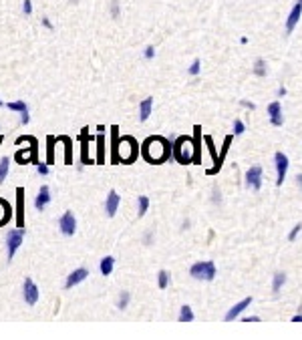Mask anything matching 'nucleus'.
<instances>
[{
	"mask_svg": "<svg viewBox=\"0 0 302 340\" xmlns=\"http://www.w3.org/2000/svg\"><path fill=\"white\" fill-rule=\"evenodd\" d=\"M172 149H173V145L167 139H163V137H149L143 143V157L149 163H163L167 157L172 155Z\"/></svg>",
	"mask_w": 302,
	"mask_h": 340,
	"instance_id": "f257e3e1",
	"label": "nucleus"
},
{
	"mask_svg": "<svg viewBox=\"0 0 302 340\" xmlns=\"http://www.w3.org/2000/svg\"><path fill=\"white\" fill-rule=\"evenodd\" d=\"M217 274L216 270V264L214 262H195L192 268H190V276L195 278V280H206V282H212Z\"/></svg>",
	"mask_w": 302,
	"mask_h": 340,
	"instance_id": "f03ea898",
	"label": "nucleus"
},
{
	"mask_svg": "<svg viewBox=\"0 0 302 340\" xmlns=\"http://www.w3.org/2000/svg\"><path fill=\"white\" fill-rule=\"evenodd\" d=\"M192 151H194V143H192V139H188V137H179V139L173 143V157H175L179 163H192V161H194Z\"/></svg>",
	"mask_w": 302,
	"mask_h": 340,
	"instance_id": "7ed1b4c3",
	"label": "nucleus"
},
{
	"mask_svg": "<svg viewBox=\"0 0 302 340\" xmlns=\"http://www.w3.org/2000/svg\"><path fill=\"white\" fill-rule=\"evenodd\" d=\"M24 240V228H16V230H10L8 235H6V250H8V262L14 258L16 250L21 248Z\"/></svg>",
	"mask_w": 302,
	"mask_h": 340,
	"instance_id": "20e7f679",
	"label": "nucleus"
},
{
	"mask_svg": "<svg viewBox=\"0 0 302 340\" xmlns=\"http://www.w3.org/2000/svg\"><path fill=\"white\" fill-rule=\"evenodd\" d=\"M246 188L258 191L262 188V167L260 165H252L246 171Z\"/></svg>",
	"mask_w": 302,
	"mask_h": 340,
	"instance_id": "39448f33",
	"label": "nucleus"
},
{
	"mask_svg": "<svg viewBox=\"0 0 302 340\" xmlns=\"http://www.w3.org/2000/svg\"><path fill=\"white\" fill-rule=\"evenodd\" d=\"M274 161H276V185H282V181L286 179V173H288V157L282 151H278L274 155Z\"/></svg>",
	"mask_w": 302,
	"mask_h": 340,
	"instance_id": "423d86ee",
	"label": "nucleus"
},
{
	"mask_svg": "<svg viewBox=\"0 0 302 340\" xmlns=\"http://www.w3.org/2000/svg\"><path fill=\"white\" fill-rule=\"evenodd\" d=\"M59 228L63 235H73L77 232V219L73 215V212H65L59 219Z\"/></svg>",
	"mask_w": 302,
	"mask_h": 340,
	"instance_id": "0eeeda50",
	"label": "nucleus"
},
{
	"mask_svg": "<svg viewBox=\"0 0 302 340\" xmlns=\"http://www.w3.org/2000/svg\"><path fill=\"white\" fill-rule=\"evenodd\" d=\"M39 296H41V292H39L37 284L32 282L30 278H26V280H24V286H22V298H24V302L32 306V304L39 302Z\"/></svg>",
	"mask_w": 302,
	"mask_h": 340,
	"instance_id": "6e6552de",
	"label": "nucleus"
},
{
	"mask_svg": "<svg viewBox=\"0 0 302 340\" xmlns=\"http://www.w3.org/2000/svg\"><path fill=\"white\" fill-rule=\"evenodd\" d=\"M300 16H302V0H296L290 14H288V19H286V35H290V32L296 28Z\"/></svg>",
	"mask_w": 302,
	"mask_h": 340,
	"instance_id": "1a4fd4ad",
	"label": "nucleus"
},
{
	"mask_svg": "<svg viewBox=\"0 0 302 340\" xmlns=\"http://www.w3.org/2000/svg\"><path fill=\"white\" fill-rule=\"evenodd\" d=\"M268 117H270V123L274 127H282L284 125V117H282V105L278 103V101H274V103L268 105Z\"/></svg>",
	"mask_w": 302,
	"mask_h": 340,
	"instance_id": "9d476101",
	"label": "nucleus"
},
{
	"mask_svg": "<svg viewBox=\"0 0 302 340\" xmlns=\"http://www.w3.org/2000/svg\"><path fill=\"white\" fill-rule=\"evenodd\" d=\"M89 276V270H85V268H79V270H75V272H71L69 276H66V280H65V288L66 290H71L73 286H77V284H81L83 280H85Z\"/></svg>",
	"mask_w": 302,
	"mask_h": 340,
	"instance_id": "9b49d317",
	"label": "nucleus"
},
{
	"mask_svg": "<svg viewBox=\"0 0 302 340\" xmlns=\"http://www.w3.org/2000/svg\"><path fill=\"white\" fill-rule=\"evenodd\" d=\"M252 304V296H248V298H244L242 302H238L236 306H232V308L228 310V314H226V322H232V320H236L246 308H248V306Z\"/></svg>",
	"mask_w": 302,
	"mask_h": 340,
	"instance_id": "f8f14e48",
	"label": "nucleus"
},
{
	"mask_svg": "<svg viewBox=\"0 0 302 340\" xmlns=\"http://www.w3.org/2000/svg\"><path fill=\"white\" fill-rule=\"evenodd\" d=\"M119 203H121V197L117 191H109L107 199H105V212L109 217H113L117 213V210H119Z\"/></svg>",
	"mask_w": 302,
	"mask_h": 340,
	"instance_id": "ddd939ff",
	"label": "nucleus"
},
{
	"mask_svg": "<svg viewBox=\"0 0 302 340\" xmlns=\"http://www.w3.org/2000/svg\"><path fill=\"white\" fill-rule=\"evenodd\" d=\"M6 107H8L10 111H19V113H21V123H22V125H28L30 115H28V107H26L24 101H12V103H8Z\"/></svg>",
	"mask_w": 302,
	"mask_h": 340,
	"instance_id": "4468645a",
	"label": "nucleus"
},
{
	"mask_svg": "<svg viewBox=\"0 0 302 340\" xmlns=\"http://www.w3.org/2000/svg\"><path fill=\"white\" fill-rule=\"evenodd\" d=\"M230 143H232V135H228L226 137V141H224V147H222V153L217 155V161H216V165L212 167V169H208V175H216L217 171L222 169V161H224V157H226V153H228V147H230Z\"/></svg>",
	"mask_w": 302,
	"mask_h": 340,
	"instance_id": "2eb2a0df",
	"label": "nucleus"
},
{
	"mask_svg": "<svg viewBox=\"0 0 302 340\" xmlns=\"http://www.w3.org/2000/svg\"><path fill=\"white\" fill-rule=\"evenodd\" d=\"M50 201V190L46 188V185H43L41 188V191L37 193V197H35V208L39 210V212H43L44 208H46V203Z\"/></svg>",
	"mask_w": 302,
	"mask_h": 340,
	"instance_id": "dca6fc26",
	"label": "nucleus"
},
{
	"mask_svg": "<svg viewBox=\"0 0 302 340\" xmlns=\"http://www.w3.org/2000/svg\"><path fill=\"white\" fill-rule=\"evenodd\" d=\"M117 129H119V127H111V137H113V155H111V159H113V163L121 161V153H119L121 141H119V131H117Z\"/></svg>",
	"mask_w": 302,
	"mask_h": 340,
	"instance_id": "f3484780",
	"label": "nucleus"
},
{
	"mask_svg": "<svg viewBox=\"0 0 302 340\" xmlns=\"http://www.w3.org/2000/svg\"><path fill=\"white\" fill-rule=\"evenodd\" d=\"M151 111H153V97H147L139 103V119L141 121H147Z\"/></svg>",
	"mask_w": 302,
	"mask_h": 340,
	"instance_id": "a211bd4d",
	"label": "nucleus"
},
{
	"mask_svg": "<svg viewBox=\"0 0 302 340\" xmlns=\"http://www.w3.org/2000/svg\"><path fill=\"white\" fill-rule=\"evenodd\" d=\"M93 137L87 133V129H83V133H81V141H83V155H81V159H83V165H87V163H93L91 159H89V141H91Z\"/></svg>",
	"mask_w": 302,
	"mask_h": 340,
	"instance_id": "6ab92c4d",
	"label": "nucleus"
},
{
	"mask_svg": "<svg viewBox=\"0 0 302 340\" xmlns=\"http://www.w3.org/2000/svg\"><path fill=\"white\" fill-rule=\"evenodd\" d=\"M16 193H19V219H16V222H19V228H24V190L22 188H19L16 190Z\"/></svg>",
	"mask_w": 302,
	"mask_h": 340,
	"instance_id": "aec40b11",
	"label": "nucleus"
},
{
	"mask_svg": "<svg viewBox=\"0 0 302 340\" xmlns=\"http://www.w3.org/2000/svg\"><path fill=\"white\" fill-rule=\"evenodd\" d=\"M284 284H286V274H284V272H276V274H274V280H272V292L278 294V292L282 290Z\"/></svg>",
	"mask_w": 302,
	"mask_h": 340,
	"instance_id": "412c9836",
	"label": "nucleus"
},
{
	"mask_svg": "<svg viewBox=\"0 0 302 340\" xmlns=\"http://www.w3.org/2000/svg\"><path fill=\"white\" fill-rule=\"evenodd\" d=\"M113 266H115V258H111V256L103 258V260H101V264H99L101 274H103V276H109L111 272H113Z\"/></svg>",
	"mask_w": 302,
	"mask_h": 340,
	"instance_id": "4be33fe9",
	"label": "nucleus"
},
{
	"mask_svg": "<svg viewBox=\"0 0 302 340\" xmlns=\"http://www.w3.org/2000/svg\"><path fill=\"white\" fill-rule=\"evenodd\" d=\"M10 215H12V210H10V206L4 201V199H0V226L2 224H6L8 219H10Z\"/></svg>",
	"mask_w": 302,
	"mask_h": 340,
	"instance_id": "5701e85b",
	"label": "nucleus"
},
{
	"mask_svg": "<svg viewBox=\"0 0 302 340\" xmlns=\"http://www.w3.org/2000/svg\"><path fill=\"white\" fill-rule=\"evenodd\" d=\"M179 322H192L194 320V312H192V306L188 304H183L181 308H179V316H177Z\"/></svg>",
	"mask_w": 302,
	"mask_h": 340,
	"instance_id": "b1692460",
	"label": "nucleus"
},
{
	"mask_svg": "<svg viewBox=\"0 0 302 340\" xmlns=\"http://www.w3.org/2000/svg\"><path fill=\"white\" fill-rule=\"evenodd\" d=\"M97 151H99L97 163H105V137H103V133H99V137H97Z\"/></svg>",
	"mask_w": 302,
	"mask_h": 340,
	"instance_id": "393cba45",
	"label": "nucleus"
},
{
	"mask_svg": "<svg viewBox=\"0 0 302 340\" xmlns=\"http://www.w3.org/2000/svg\"><path fill=\"white\" fill-rule=\"evenodd\" d=\"M266 73H268L266 61L264 59H256V63H254V75L256 77H266Z\"/></svg>",
	"mask_w": 302,
	"mask_h": 340,
	"instance_id": "a878e982",
	"label": "nucleus"
},
{
	"mask_svg": "<svg viewBox=\"0 0 302 340\" xmlns=\"http://www.w3.org/2000/svg\"><path fill=\"white\" fill-rule=\"evenodd\" d=\"M137 213H139V217H143L145 213H147V210H149V197H145V195H139L137 197Z\"/></svg>",
	"mask_w": 302,
	"mask_h": 340,
	"instance_id": "bb28decb",
	"label": "nucleus"
},
{
	"mask_svg": "<svg viewBox=\"0 0 302 340\" xmlns=\"http://www.w3.org/2000/svg\"><path fill=\"white\" fill-rule=\"evenodd\" d=\"M46 141H48V151H46V163H48V165H53V163H55V141H57V139H55V137H48Z\"/></svg>",
	"mask_w": 302,
	"mask_h": 340,
	"instance_id": "cd10ccee",
	"label": "nucleus"
},
{
	"mask_svg": "<svg viewBox=\"0 0 302 340\" xmlns=\"http://www.w3.org/2000/svg\"><path fill=\"white\" fill-rule=\"evenodd\" d=\"M8 171H10V161H8V157L0 159V183H2V181L8 177Z\"/></svg>",
	"mask_w": 302,
	"mask_h": 340,
	"instance_id": "c85d7f7f",
	"label": "nucleus"
},
{
	"mask_svg": "<svg viewBox=\"0 0 302 340\" xmlns=\"http://www.w3.org/2000/svg\"><path fill=\"white\" fill-rule=\"evenodd\" d=\"M157 286L161 288V290L170 286V272H167V270H161L159 274H157Z\"/></svg>",
	"mask_w": 302,
	"mask_h": 340,
	"instance_id": "c756f323",
	"label": "nucleus"
},
{
	"mask_svg": "<svg viewBox=\"0 0 302 340\" xmlns=\"http://www.w3.org/2000/svg\"><path fill=\"white\" fill-rule=\"evenodd\" d=\"M129 292H121V296H119V300H117V308L119 310H125L127 306H129Z\"/></svg>",
	"mask_w": 302,
	"mask_h": 340,
	"instance_id": "7c9ffc66",
	"label": "nucleus"
},
{
	"mask_svg": "<svg viewBox=\"0 0 302 340\" xmlns=\"http://www.w3.org/2000/svg\"><path fill=\"white\" fill-rule=\"evenodd\" d=\"M199 71H201V61H199V59H195V61L192 63V66L188 69V73H190L192 77H197V75H199Z\"/></svg>",
	"mask_w": 302,
	"mask_h": 340,
	"instance_id": "2f4dec72",
	"label": "nucleus"
},
{
	"mask_svg": "<svg viewBox=\"0 0 302 340\" xmlns=\"http://www.w3.org/2000/svg\"><path fill=\"white\" fill-rule=\"evenodd\" d=\"M66 143V155H65V163H73V157H71V139L69 137H59Z\"/></svg>",
	"mask_w": 302,
	"mask_h": 340,
	"instance_id": "473e14b6",
	"label": "nucleus"
},
{
	"mask_svg": "<svg viewBox=\"0 0 302 340\" xmlns=\"http://www.w3.org/2000/svg\"><path fill=\"white\" fill-rule=\"evenodd\" d=\"M246 131V125L240 121V119H236V121H234V135H242Z\"/></svg>",
	"mask_w": 302,
	"mask_h": 340,
	"instance_id": "72a5a7b5",
	"label": "nucleus"
},
{
	"mask_svg": "<svg viewBox=\"0 0 302 340\" xmlns=\"http://www.w3.org/2000/svg\"><path fill=\"white\" fill-rule=\"evenodd\" d=\"M153 237H155L153 230H147V232H145V235H143V244H145V246H149V244H153Z\"/></svg>",
	"mask_w": 302,
	"mask_h": 340,
	"instance_id": "f704fd0d",
	"label": "nucleus"
},
{
	"mask_svg": "<svg viewBox=\"0 0 302 340\" xmlns=\"http://www.w3.org/2000/svg\"><path fill=\"white\" fill-rule=\"evenodd\" d=\"M300 232H302V224H298V226H294V228H292V232L288 234V240H290V242H294V240H296V237H298V234H300Z\"/></svg>",
	"mask_w": 302,
	"mask_h": 340,
	"instance_id": "c9c22d12",
	"label": "nucleus"
},
{
	"mask_svg": "<svg viewBox=\"0 0 302 340\" xmlns=\"http://www.w3.org/2000/svg\"><path fill=\"white\" fill-rule=\"evenodd\" d=\"M111 16L113 19H119V0H113L111 2Z\"/></svg>",
	"mask_w": 302,
	"mask_h": 340,
	"instance_id": "e433bc0d",
	"label": "nucleus"
},
{
	"mask_svg": "<svg viewBox=\"0 0 302 340\" xmlns=\"http://www.w3.org/2000/svg\"><path fill=\"white\" fill-rule=\"evenodd\" d=\"M37 171H39L41 175H46V173H48V163H41V161H39V163H37Z\"/></svg>",
	"mask_w": 302,
	"mask_h": 340,
	"instance_id": "4c0bfd02",
	"label": "nucleus"
},
{
	"mask_svg": "<svg viewBox=\"0 0 302 340\" xmlns=\"http://www.w3.org/2000/svg\"><path fill=\"white\" fill-rule=\"evenodd\" d=\"M143 57H145V59H153V57H155V48H153V46H147V48L143 50Z\"/></svg>",
	"mask_w": 302,
	"mask_h": 340,
	"instance_id": "58836bf2",
	"label": "nucleus"
},
{
	"mask_svg": "<svg viewBox=\"0 0 302 340\" xmlns=\"http://www.w3.org/2000/svg\"><path fill=\"white\" fill-rule=\"evenodd\" d=\"M22 12L24 14H30L32 12V2H30V0H24V2H22Z\"/></svg>",
	"mask_w": 302,
	"mask_h": 340,
	"instance_id": "ea45409f",
	"label": "nucleus"
},
{
	"mask_svg": "<svg viewBox=\"0 0 302 340\" xmlns=\"http://www.w3.org/2000/svg\"><path fill=\"white\" fill-rule=\"evenodd\" d=\"M242 107H248L250 111H254V109H256V105L252 103V101H242Z\"/></svg>",
	"mask_w": 302,
	"mask_h": 340,
	"instance_id": "a19ab883",
	"label": "nucleus"
},
{
	"mask_svg": "<svg viewBox=\"0 0 302 340\" xmlns=\"http://www.w3.org/2000/svg\"><path fill=\"white\" fill-rule=\"evenodd\" d=\"M43 26H46V28H50V30H53V22H50V21L46 19V16L43 19Z\"/></svg>",
	"mask_w": 302,
	"mask_h": 340,
	"instance_id": "79ce46f5",
	"label": "nucleus"
},
{
	"mask_svg": "<svg viewBox=\"0 0 302 340\" xmlns=\"http://www.w3.org/2000/svg\"><path fill=\"white\" fill-rule=\"evenodd\" d=\"M244 322H260V316H248L244 318Z\"/></svg>",
	"mask_w": 302,
	"mask_h": 340,
	"instance_id": "37998d69",
	"label": "nucleus"
},
{
	"mask_svg": "<svg viewBox=\"0 0 302 340\" xmlns=\"http://www.w3.org/2000/svg\"><path fill=\"white\" fill-rule=\"evenodd\" d=\"M214 201H220V190H214Z\"/></svg>",
	"mask_w": 302,
	"mask_h": 340,
	"instance_id": "c03bdc74",
	"label": "nucleus"
},
{
	"mask_svg": "<svg viewBox=\"0 0 302 340\" xmlns=\"http://www.w3.org/2000/svg\"><path fill=\"white\" fill-rule=\"evenodd\" d=\"M296 183H298V188H300V191H302V173L296 175Z\"/></svg>",
	"mask_w": 302,
	"mask_h": 340,
	"instance_id": "a18cd8bd",
	"label": "nucleus"
},
{
	"mask_svg": "<svg viewBox=\"0 0 302 340\" xmlns=\"http://www.w3.org/2000/svg\"><path fill=\"white\" fill-rule=\"evenodd\" d=\"M292 322H302V314H296V316H292Z\"/></svg>",
	"mask_w": 302,
	"mask_h": 340,
	"instance_id": "49530a36",
	"label": "nucleus"
},
{
	"mask_svg": "<svg viewBox=\"0 0 302 340\" xmlns=\"http://www.w3.org/2000/svg\"><path fill=\"white\" fill-rule=\"evenodd\" d=\"M284 95H286V89L280 87V89H278V97H284Z\"/></svg>",
	"mask_w": 302,
	"mask_h": 340,
	"instance_id": "de8ad7c7",
	"label": "nucleus"
},
{
	"mask_svg": "<svg viewBox=\"0 0 302 340\" xmlns=\"http://www.w3.org/2000/svg\"><path fill=\"white\" fill-rule=\"evenodd\" d=\"M71 2H79V0H71Z\"/></svg>",
	"mask_w": 302,
	"mask_h": 340,
	"instance_id": "09e8293b",
	"label": "nucleus"
},
{
	"mask_svg": "<svg viewBox=\"0 0 302 340\" xmlns=\"http://www.w3.org/2000/svg\"><path fill=\"white\" fill-rule=\"evenodd\" d=\"M0 107H2V101H0Z\"/></svg>",
	"mask_w": 302,
	"mask_h": 340,
	"instance_id": "8fccbe9b",
	"label": "nucleus"
},
{
	"mask_svg": "<svg viewBox=\"0 0 302 340\" xmlns=\"http://www.w3.org/2000/svg\"><path fill=\"white\" fill-rule=\"evenodd\" d=\"M0 143H2V137H0Z\"/></svg>",
	"mask_w": 302,
	"mask_h": 340,
	"instance_id": "3c124183",
	"label": "nucleus"
}]
</instances>
